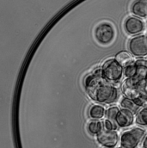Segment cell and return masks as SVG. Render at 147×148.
<instances>
[{
    "label": "cell",
    "mask_w": 147,
    "mask_h": 148,
    "mask_svg": "<svg viewBox=\"0 0 147 148\" xmlns=\"http://www.w3.org/2000/svg\"><path fill=\"white\" fill-rule=\"evenodd\" d=\"M83 86L88 96L98 103L111 104L117 102L120 97L118 89L104 78L101 68L84 77Z\"/></svg>",
    "instance_id": "obj_1"
},
{
    "label": "cell",
    "mask_w": 147,
    "mask_h": 148,
    "mask_svg": "<svg viewBox=\"0 0 147 148\" xmlns=\"http://www.w3.org/2000/svg\"><path fill=\"white\" fill-rule=\"evenodd\" d=\"M146 137V130L141 127H133L124 131L120 137V147L137 148Z\"/></svg>",
    "instance_id": "obj_2"
},
{
    "label": "cell",
    "mask_w": 147,
    "mask_h": 148,
    "mask_svg": "<svg viewBox=\"0 0 147 148\" xmlns=\"http://www.w3.org/2000/svg\"><path fill=\"white\" fill-rule=\"evenodd\" d=\"M102 74L110 83L120 82L123 76L125 68L120 65L115 59L107 60L102 66Z\"/></svg>",
    "instance_id": "obj_3"
},
{
    "label": "cell",
    "mask_w": 147,
    "mask_h": 148,
    "mask_svg": "<svg viewBox=\"0 0 147 148\" xmlns=\"http://www.w3.org/2000/svg\"><path fill=\"white\" fill-rule=\"evenodd\" d=\"M95 37L100 44L109 45L115 37V29L109 22L101 23L95 29Z\"/></svg>",
    "instance_id": "obj_4"
},
{
    "label": "cell",
    "mask_w": 147,
    "mask_h": 148,
    "mask_svg": "<svg viewBox=\"0 0 147 148\" xmlns=\"http://www.w3.org/2000/svg\"><path fill=\"white\" fill-rule=\"evenodd\" d=\"M128 49L130 53L138 58L147 56V36L139 35L133 37L128 41Z\"/></svg>",
    "instance_id": "obj_5"
},
{
    "label": "cell",
    "mask_w": 147,
    "mask_h": 148,
    "mask_svg": "<svg viewBox=\"0 0 147 148\" xmlns=\"http://www.w3.org/2000/svg\"><path fill=\"white\" fill-rule=\"evenodd\" d=\"M146 29L142 19L137 16H129L124 22V29L130 36H139Z\"/></svg>",
    "instance_id": "obj_6"
},
{
    "label": "cell",
    "mask_w": 147,
    "mask_h": 148,
    "mask_svg": "<svg viewBox=\"0 0 147 148\" xmlns=\"http://www.w3.org/2000/svg\"><path fill=\"white\" fill-rule=\"evenodd\" d=\"M96 140L103 147H115L120 140V137L116 130L103 129L96 135Z\"/></svg>",
    "instance_id": "obj_7"
},
{
    "label": "cell",
    "mask_w": 147,
    "mask_h": 148,
    "mask_svg": "<svg viewBox=\"0 0 147 148\" xmlns=\"http://www.w3.org/2000/svg\"><path fill=\"white\" fill-rule=\"evenodd\" d=\"M134 121V113L132 111L126 110V109H120L116 118H115V123L119 127H130Z\"/></svg>",
    "instance_id": "obj_8"
},
{
    "label": "cell",
    "mask_w": 147,
    "mask_h": 148,
    "mask_svg": "<svg viewBox=\"0 0 147 148\" xmlns=\"http://www.w3.org/2000/svg\"><path fill=\"white\" fill-rule=\"evenodd\" d=\"M131 12L137 17H147V0H136L131 6Z\"/></svg>",
    "instance_id": "obj_9"
},
{
    "label": "cell",
    "mask_w": 147,
    "mask_h": 148,
    "mask_svg": "<svg viewBox=\"0 0 147 148\" xmlns=\"http://www.w3.org/2000/svg\"><path fill=\"white\" fill-rule=\"evenodd\" d=\"M106 115V110L105 108L98 103L93 104L90 106L89 110V116L92 120H100Z\"/></svg>",
    "instance_id": "obj_10"
},
{
    "label": "cell",
    "mask_w": 147,
    "mask_h": 148,
    "mask_svg": "<svg viewBox=\"0 0 147 148\" xmlns=\"http://www.w3.org/2000/svg\"><path fill=\"white\" fill-rule=\"evenodd\" d=\"M117 62L121 65L124 68L129 65H131L133 62V56H132V53L126 52V51H121V52H119L115 58H114Z\"/></svg>",
    "instance_id": "obj_11"
},
{
    "label": "cell",
    "mask_w": 147,
    "mask_h": 148,
    "mask_svg": "<svg viewBox=\"0 0 147 148\" xmlns=\"http://www.w3.org/2000/svg\"><path fill=\"white\" fill-rule=\"evenodd\" d=\"M87 128L90 134L97 135L104 129L103 122H102L100 120H91L88 123Z\"/></svg>",
    "instance_id": "obj_12"
},
{
    "label": "cell",
    "mask_w": 147,
    "mask_h": 148,
    "mask_svg": "<svg viewBox=\"0 0 147 148\" xmlns=\"http://www.w3.org/2000/svg\"><path fill=\"white\" fill-rule=\"evenodd\" d=\"M120 107L122 109H126V110L132 111L134 114L138 113L139 108V106L135 103L134 100H133L131 98H128L126 97H123L121 99V101H120Z\"/></svg>",
    "instance_id": "obj_13"
},
{
    "label": "cell",
    "mask_w": 147,
    "mask_h": 148,
    "mask_svg": "<svg viewBox=\"0 0 147 148\" xmlns=\"http://www.w3.org/2000/svg\"><path fill=\"white\" fill-rule=\"evenodd\" d=\"M136 123L140 126H147V107H143L140 110L138 111Z\"/></svg>",
    "instance_id": "obj_14"
},
{
    "label": "cell",
    "mask_w": 147,
    "mask_h": 148,
    "mask_svg": "<svg viewBox=\"0 0 147 148\" xmlns=\"http://www.w3.org/2000/svg\"><path fill=\"white\" fill-rule=\"evenodd\" d=\"M137 74V66L135 64V62L133 61L131 65L127 66L125 67L124 70V76L128 78V77H135Z\"/></svg>",
    "instance_id": "obj_15"
},
{
    "label": "cell",
    "mask_w": 147,
    "mask_h": 148,
    "mask_svg": "<svg viewBox=\"0 0 147 148\" xmlns=\"http://www.w3.org/2000/svg\"><path fill=\"white\" fill-rule=\"evenodd\" d=\"M120 110V109H119V107H117V106H111V107H109L106 110V115H105L106 119H109V120H110L112 121H114Z\"/></svg>",
    "instance_id": "obj_16"
},
{
    "label": "cell",
    "mask_w": 147,
    "mask_h": 148,
    "mask_svg": "<svg viewBox=\"0 0 147 148\" xmlns=\"http://www.w3.org/2000/svg\"><path fill=\"white\" fill-rule=\"evenodd\" d=\"M103 126H104V129L105 130H116V128L118 127V126L116 125V123L114 121H112L109 119H105L103 121Z\"/></svg>",
    "instance_id": "obj_17"
},
{
    "label": "cell",
    "mask_w": 147,
    "mask_h": 148,
    "mask_svg": "<svg viewBox=\"0 0 147 148\" xmlns=\"http://www.w3.org/2000/svg\"><path fill=\"white\" fill-rule=\"evenodd\" d=\"M142 146H143V148H147V134L146 135V137L144 138V140H143Z\"/></svg>",
    "instance_id": "obj_18"
},
{
    "label": "cell",
    "mask_w": 147,
    "mask_h": 148,
    "mask_svg": "<svg viewBox=\"0 0 147 148\" xmlns=\"http://www.w3.org/2000/svg\"><path fill=\"white\" fill-rule=\"evenodd\" d=\"M103 148H114V147H103Z\"/></svg>",
    "instance_id": "obj_19"
},
{
    "label": "cell",
    "mask_w": 147,
    "mask_h": 148,
    "mask_svg": "<svg viewBox=\"0 0 147 148\" xmlns=\"http://www.w3.org/2000/svg\"><path fill=\"white\" fill-rule=\"evenodd\" d=\"M116 148H124V147H116Z\"/></svg>",
    "instance_id": "obj_20"
},
{
    "label": "cell",
    "mask_w": 147,
    "mask_h": 148,
    "mask_svg": "<svg viewBox=\"0 0 147 148\" xmlns=\"http://www.w3.org/2000/svg\"><path fill=\"white\" fill-rule=\"evenodd\" d=\"M146 78H147V77H146Z\"/></svg>",
    "instance_id": "obj_21"
}]
</instances>
